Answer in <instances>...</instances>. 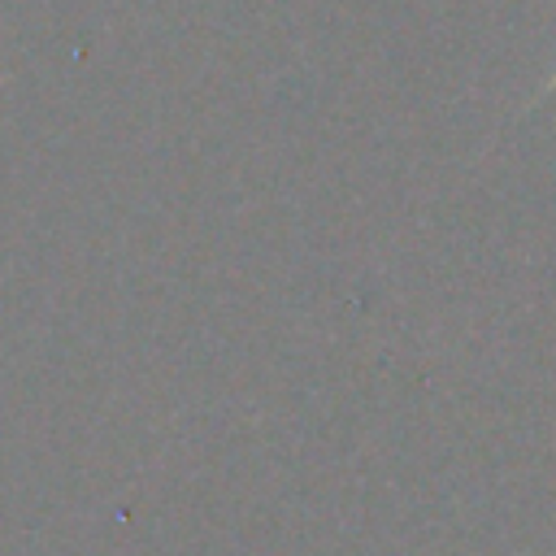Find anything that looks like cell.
Segmentation results:
<instances>
[{"label": "cell", "mask_w": 556, "mask_h": 556, "mask_svg": "<svg viewBox=\"0 0 556 556\" xmlns=\"http://www.w3.org/2000/svg\"><path fill=\"white\" fill-rule=\"evenodd\" d=\"M552 91H556V74H552V78H547V83H543V87H539V91H534V96L526 100V109H534V104H539L543 96H552Z\"/></svg>", "instance_id": "obj_1"}]
</instances>
